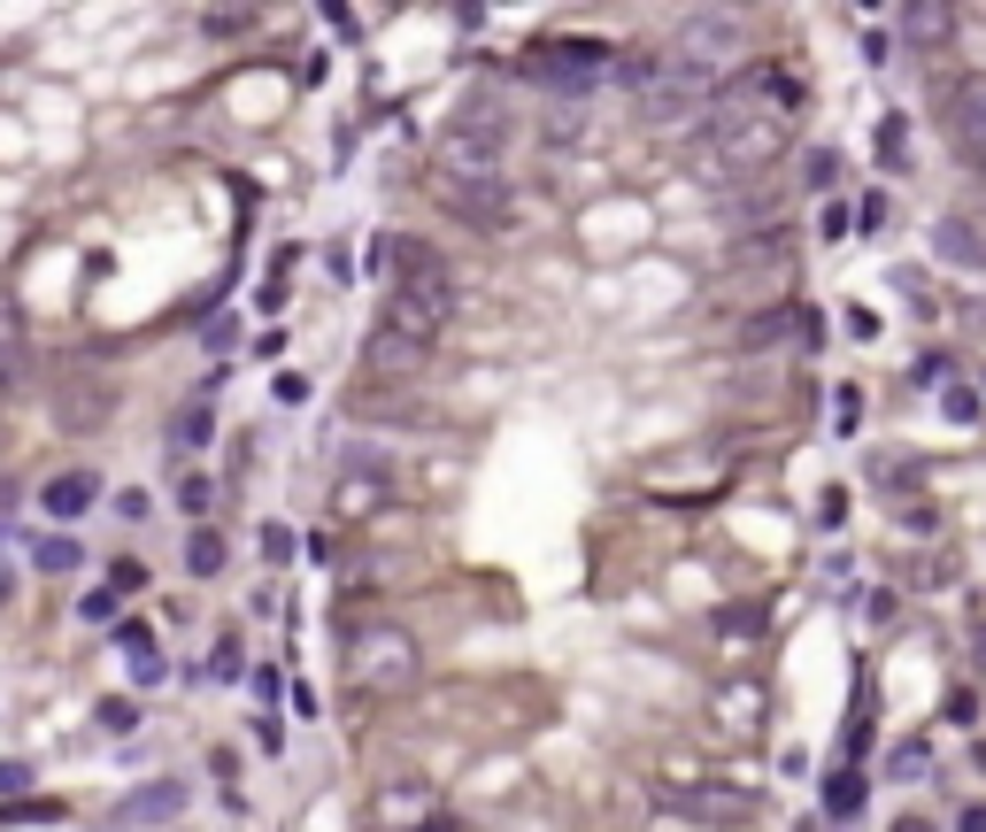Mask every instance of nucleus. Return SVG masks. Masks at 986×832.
Masks as SVG:
<instances>
[{
    "mask_svg": "<svg viewBox=\"0 0 986 832\" xmlns=\"http://www.w3.org/2000/svg\"><path fill=\"white\" fill-rule=\"evenodd\" d=\"M794 116H802V78L794 70H748L732 85H717L709 101V163L748 177L771 170L794 147Z\"/></svg>",
    "mask_w": 986,
    "mask_h": 832,
    "instance_id": "1",
    "label": "nucleus"
},
{
    "mask_svg": "<svg viewBox=\"0 0 986 832\" xmlns=\"http://www.w3.org/2000/svg\"><path fill=\"white\" fill-rule=\"evenodd\" d=\"M455 301H463V294H455L448 263H440L424 239H401L393 263H386V317H378V325L432 355V339L455 325Z\"/></svg>",
    "mask_w": 986,
    "mask_h": 832,
    "instance_id": "2",
    "label": "nucleus"
},
{
    "mask_svg": "<svg viewBox=\"0 0 986 832\" xmlns=\"http://www.w3.org/2000/svg\"><path fill=\"white\" fill-rule=\"evenodd\" d=\"M516 70H524V85L578 101V93L609 85V70H617V47H609V39H586V31H555V39H532V47L516 54Z\"/></svg>",
    "mask_w": 986,
    "mask_h": 832,
    "instance_id": "3",
    "label": "nucleus"
},
{
    "mask_svg": "<svg viewBox=\"0 0 986 832\" xmlns=\"http://www.w3.org/2000/svg\"><path fill=\"white\" fill-rule=\"evenodd\" d=\"M509 140H516V124L501 116V101H493V93H471V101L455 109V124L440 132V170H448V177H501Z\"/></svg>",
    "mask_w": 986,
    "mask_h": 832,
    "instance_id": "4",
    "label": "nucleus"
},
{
    "mask_svg": "<svg viewBox=\"0 0 986 832\" xmlns=\"http://www.w3.org/2000/svg\"><path fill=\"white\" fill-rule=\"evenodd\" d=\"M440 208H448L463 232L501 239V232L516 224V185H509V177H448V170H440Z\"/></svg>",
    "mask_w": 986,
    "mask_h": 832,
    "instance_id": "5",
    "label": "nucleus"
},
{
    "mask_svg": "<svg viewBox=\"0 0 986 832\" xmlns=\"http://www.w3.org/2000/svg\"><path fill=\"white\" fill-rule=\"evenodd\" d=\"M941 140H948V155L964 170L986 177V70L956 78V85L941 93Z\"/></svg>",
    "mask_w": 986,
    "mask_h": 832,
    "instance_id": "6",
    "label": "nucleus"
},
{
    "mask_svg": "<svg viewBox=\"0 0 986 832\" xmlns=\"http://www.w3.org/2000/svg\"><path fill=\"white\" fill-rule=\"evenodd\" d=\"M740 39H748V23H740L732 8H717V16H686V23H678V39H670V62H694V70H709V78H717V62H725Z\"/></svg>",
    "mask_w": 986,
    "mask_h": 832,
    "instance_id": "7",
    "label": "nucleus"
},
{
    "mask_svg": "<svg viewBox=\"0 0 986 832\" xmlns=\"http://www.w3.org/2000/svg\"><path fill=\"white\" fill-rule=\"evenodd\" d=\"M355 670H362L370 686H401V678L417 670V648H409L393 625H378V633H362V648H355Z\"/></svg>",
    "mask_w": 986,
    "mask_h": 832,
    "instance_id": "8",
    "label": "nucleus"
},
{
    "mask_svg": "<svg viewBox=\"0 0 986 832\" xmlns=\"http://www.w3.org/2000/svg\"><path fill=\"white\" fill-rule=\"evenodd\" d=\"M670 810L678 818H694V825H748V794L740 787H694V794H670Z\"/></svg>",
    "mask_w": 986,
    "mask_h": 832,
    "instance_id": "9",
    "label": "nucleus"
},
{
    "mask_svg": "<svg viewBox=\"0 0 986 832\" xmlns=\"http://www.w3.org/2000/svg\"><path fill=\"white\" fill-rule=\"evenodd\" d=\"M93 501H101V479L93 471H62V479H47V494H39V509L70 532L78 516H93Z\"/></svg>",
    "mask_w": 986,
    "mask_h": 832,
    "instance_id": "10",
    "label": "nucleus"
},
{
    "mask_svg": "<svg viewBox=\"0 0 986 832\" xmlns=\"http://www.w3.org/2000/svg\"><path fill=\"white\" fill-rule=\"evenodd\" d=\"M933 255L956 263V270H986V232L972 216H941V224H933Z\"/></svg>",
    "mask_w": 986,
    "mask_h": 832,
    "instance_id": "11",
    "label": "nucleus"
},
{
    "mask_svg": "<svg viewBox=\"0 0 986 832\" xmlns=\"http://www.w3.org/2000/svg\"><path fill=\"white\" fill-rule=\"evenodd\" d=\"M116 648H124V664H132V686H163L170 678V656H163V640H155L147 625H116Z\"/></svg>",
    "mask_w": 986,
    "mask_h": 832,
    "instance_id": "12",
    "label": "nucleus"
},
{
    "mask_svg": "<svg viewBox=\"0 0 986 832\" xmlns=\"http://www.w3.org/2000/svg\"><path fill=\"white\" fill-rule=\"evenodd\" d=\"M894 31H902L910 47H941V39L956 31V8H933V0H910V8L894 16Z\"/></svg>",
    "mask_w": 986,
    "mask_h": 832,
    "instance_id": "13",
    "label": "nucleus"
},
{
    "mask_svg": "<svg viewBox=\"0 0 986 832\" xmlns=\"http://www.w3.org/2000/svg\"><path fill=\"white\" fill-rule=\"evenodd\" d=\"M362 355H370V370H378V378H417V362H424V347H409V339L386 332V325L370 332V347H362Z\"/></svg>",
    "mask_w": 986,
    "mask_h": 832,
    "instance_id": "14",
    "label": "nucleus"
},
{
    "mask_svg": "<svg viewBox=\"0 0 986 832\" xmlns=\"http://www.w3.org/2000/svg\"><path fill=\"white\" fill-rule=\"evenodd\" d=\"M31 563L47 578H70V571H85V547H78V532H39L31 540Z\"/></svg>",
    "mask_w": 986,
    "mask_h": 832,
    "instance_id": "15",
    "label": "nucleus"
},
{
    "mask_svg": "<svg viewBox=\"0 0 986 832\" xmlns=\"http://www.w3.org/2000/svg\"><path fill=\"white\" fill-rule=\"evenodd\" d=\"M177 810H185V787H177V779H155V787H140V802H132L124 818H132V825H170Z\"/></svg>",
    "mask_w": 986,
    "mask_h": 832,
    "instance_id": "16",
    "label": "nucleus"
},
{
    "mask_svg": "<svg viewBox=\"0 0 986 832\" xmlns=\"http://www.w3.org/2000/svg\"><path fill=\"white\" fill-rule=\"evenodd\" d=\"M824 818L832 825H855L863 818V771H832L824 779Z\"/></svg>",
    "mask_w": 986,
    "mask_h": 832,
    "instance_id": "17",
    "label": "nucleus"
},
{
    "mask_svg": "<svg viewBox=\"0 0 986 832\" xmlns=\"http://www.w3.org/2000/svg\"><path fill=\"white\" fill-rule=\"evenodd\" d=\"M871 155H879V170H902V163H910V116H902V109H886V116H879Z\"/></svg>",
    "mask_w": 986,
    "mask_h": 832,
    "instance_id": "18",
    "label": "nucleus"
},
{
    "mask_svg": "<svg viewBox=\"0 0 986 832\" xmlns=\"http://www.w3.org/2000/svg\"><path fill=\"white\" fill-rule=\"evenodd\" d=\"M185 571H193V578H216V571H224V540H216L208 524H193V540H185Z\"/></svg>",
    "mask_w": 986,
    "mask_h": 832,
    "instance_id": "19",
    "label": "nucleus"
},
{
    "mask_svg": "<svg viewBox=\"0 0 986 832\" xmlns=\"http://www.w3.org/2000/svg\"><path fill=\"white\" fill-rule=\"evenodd\" d=\"M177 509H185L193 524H208V509H216V479H208V471H185V479H177Z\"/></svg>",
    "mask_w": 986,
    "mask_h": 832,
    "instance_id": "20",
    "label": "nucleus"
},
{
    "mask_svg": "<svg viewBox=\"0 0 986 832\" xmlns=\"http://www.w3.org/2000/svg\"><path fill=\"white\" fill-rule=\"evenodd\" d=\"M208 432H216V424H208V393H201V401H185V409H177V424H170V448H201Z\"/></svg>",
    "mask_w": 986,
    "mask_h": 832,
    "instance_id": "21",
    "label": "nucleus"
},
{
    "mask_svg": "<svg viewBox=\"0 0 986 832\" xmlns=\"http://www.w3.org/2000/svg\"><path fill=\"white\" fill-rule=\"evenodd\" d=\"M840 147H810V155H802V185H810V193H832V185H840Z\"/></svg>",
    "mask_w": 986,
    "mask_h": 832,
    "instance_id": "22",
    "label": "nucleus"
},
{
    "mask_svg": "<svg viewBox=\"0 0 986 832\" xmlns=\"http://www.w3.org/2000/svg\"><path fill=\"white\" fill-rule=\"evenodd\" d=\"M979 386H956V378H948V386H941V417H948V424H979Z\"/></svg>",
    "mask_w": 986,
    "mask_h": 832,
    "instance_id": "23",
    "label": "nucleus"
},
{
    "mask_svg": "<svg viewBox=\"0 0 986 832\" xmlns=\"http://www.w3.org/2000/svg\"><path fill=\"white\" fill-rule=\"evenodd\" d=\"M832 432H840V440L863 432V386H840V393H832Z\"/></svg>",
    "mask_w": 986,
    "mask_h": 832,
    "instance_id": "24",
    "label": "nucleus"
},
{
    "mask_svg": "<svg viewBox=\"0 0 986 832\" xmlns=\"http://www.w3.org/2000/svg\"><path fill=\"white\" fill-rule=\"evenodd\" d=\"M208 678H247V656H239V633H216V648H208Z\"/></svg>",
    "mask_w": 986,
    "mask_h": 832,
    "instance_id": "25",
    "label": "nucleus"
},
{
    "mask_svg": "<svg viewBox=\"0 0 986 832\" xmlns=\"http://www.w3.org/2000/svg\"><path fill=\"white\" fill-rule=\"evenodd\" d=\"M116 609H124V594H116V586H93V594L78 602V625H116Z\"/></svg>",
    "mask_w": 986,
    "mask_h": 832,
    "instance_id": "26",
    "label": "nucleus"
},
{
    "mask_svg": "<svg viewBox=\"0 0 986 832\" xmlns=\"http://www.w3.org/2000/svg\"><path fill=\"white\" fill-rule=\"evenodd\" d=\"M294 555H301V540H294L286 524H263V563L278 571V563H294Z\"/></svg>",
    "mask_w": 986,
    "mask_h": 832,
    "instance_id": "27",
    "label": "nucleus"
},
{
    "mask_svg": "<svg viewBox=\"0 0 986 832\" xmlns=\"http://www.w3.org/2000/svg\"><path fill=\"white\" fill-rule=\"evenodd\" d=\"M93 717H101L109 732H132V725H140V701H132V694H109V701H101Z\"/></svg>",
    "mask_w": 986,
    "mask_h": 832,
    "instance_id": "28",
    "label": "nucleus"
},
{
    "mask_svg": "<svg viewBox=\"0 0 986 832\" xmlns=\"http://www.w3.org/2000/svg\"><path fill=\"white\" fill-rule=\"evenodd\" d=\"M848 232H855V208H840V201H824V216H818V239H832V247H840Z\"/></svg>",
    "mask_w": 986,
    "mask_h": 832,
    "instance_id": "29",
    "label": "nucleus"
},
{
    "mask_svg": "<svg viewBox=\"0 0 986 832\" xmlns=\"http://www.w3.org/2000/svg\"><path fill=\"white\" fill-rule=\"evenodd\" d=\"M109 586H116V594H140V586H147V563H132V555L109 563Z\"/></svg>",
    "mask_w": 986,
    "mask_h": 832,
    "instance_id": "30",
    "label": "nucleus"
},
{
    "mask_svg": "<svg viewBox=\"0 0 986 832\" xmlns=\"http://www.w3.org/2000/svg\"><path fill=\"white\" fill-rule=\"evenodd\" d=\"M247 686H255V701H278V686H286V670H278V664H255V670H247Z\"/></svg>",
    "mask_w": 986,
    "mask_h": 832,
    "instance_id": "31",
    "label": "nucleus"
},
{
    "mask_svg": "<svg viewBox=\"0 0 986 832\" xmlns=\"http://www.w3.org/2000/svg\"><path fill=\"white\" fill-rule=\"evenodd\" d=\"M255 748H263V756H278V748H286V725H278V717H270V709H263V717H255Z\"/></svg>",
    "mask_w": 986,
    "mask_h": 832,
    "instance_id": "32",
    "label": "nucleus"
},
{
    "mask_svg": "<svg viewBox=\"0 0 986 832\" xmlns=\"http://www.w3.org/2000/svg\"><path fill=\"white\" fill-rule=\"evenodd\" d=\"M863 62H871V70H879V62H894V39H886V31H879V23H871V31H863Z\"/></svg>",
    "mask_w": 986,
    "mask_h": 832,
    "instance_id": "33",
    "label": "nucleus"
},
{
    "mask_svg": "<svg viewBox=\"0 0 986 832\" xmlns=\"http://www.w3.org/2000/svg\"><path fill=\"white\" fill-rule=\"evenodd\" d=\"M948 725H979V694H972V686L948 694Z\"/></svg>",
    "mask_w": 986,
    "mask_h": 832,
    "instance_id": "34",
    "label": "nucleus"
},
{
    "mask_svg": "<svg viewBox=\"0 0 986 832\" xmlns=\"http://www.w3.org/2000/svg\"><path fill=\"white\" fill-rule=\"evenodd\" d=\"M894 771L917 779V771H925V740H902V748H894Z\"/></svg>",
    "mask_w": 986,
    "mask_h": 832,
    "instance_id": "35",
    "label": "nucleus"
},
{
    "mask_svg": "<svg viewBox=\"0 0 986 832\" xmlns=\"http://www.w3.org/2000/svg\"><path fill=\"white\" fill-rule=\"evenodd\" d=\"M247 23H255V16H247V8H224V16H216V8H208V31H224V39H232V31H247Z\"/></svg>",
    "mask_w": 986,
    "mask_h": 832,
    "instance_id": "36",
    "label": "nucleus"
},
{
    "mask_svg": "<svg viewBox=\"0 0 986 832\" xmlns=\"http://www.w3.org/2000/svg\"><path fill=\"white\" fill-rule=\"evenodd\" d=\"M301 555H309V563H339V547H331V532H309V540H301Z\"/></svg>",
    "mask_w": 986,
    "mask_h": 832,
    "instance_id": "37",
    "label": "nucleus"
},
{
    "mask_svg": "<svg viewBox=\"0 0 986 832\" xmlns=\"http://www.w3.org/2000/svg\"><path fill=\"white\" fill-rule=\"evenodd\" d=\"M948 370H956L948 355H925V362H917V378H925V386H948Z\"/></svg>",
    "mask_w": 986,
    "mask_h": 832,
    "instance_id": "38",
    "label": "nucleus"
},
{
    "mask_svg": "<svg viewBox=\"0 0 986 832\" xmlns=\"http://www.w3.org/2000/svg\"><path fill=\"white\" fill-rule=\"evenodd\" d=\"M116 516L124 524H147V494H116Z\"/></svg>",
    "mask_w": 986,
    "mask_h": 832,
    "instance_id": "39",
    "label": "nucleus"
},
{
    "mask_svg": "<svg viewBox=\"0 0 986 832\" xmlns=\"http://www.w3.org/2000/svg\"><path fill=\"white\" fill-rule=\"evenodd\" d=\"M956 832H986V802H972V810H964V825Z\"/></svg>",
    "mask_w": 986,
    "mask_h": 832,
    "instance_id": "40",
    "label": "nucleus"
},
{
    "mask_svg": "<svg viewBox=\"0 0 986 832\" xmlns=\"http://www.w3.org/2000/svg\"><path fill=\"white\" fill-rule=\"evenodd\" d=\"M8 378H16V347H0V386H8Z\"/></svg>",
    "mask_w": 986,
    "mask_h": 832,
    "instance_id": "41",
    "label": "nucleus"
},
{
    "mask_svg": "<svg viewBox=\"0 0 986 832\" xmlns=\"http://www.w3.org/2000/svg\"><path fill=\"white\" fill-rule=\"evenodd\" d=\"M894 832H933V825L925 818H894Z\"/></svg>",
    "mask_w": 986,
    "mask_h": 832,
    "instance_id": "42",
    "label": "nucleus"
}]
</instances>
